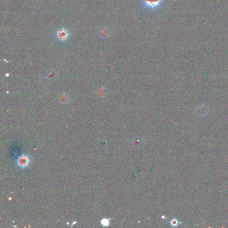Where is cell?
I'll list each match as a JSON object with an SVG mask.
<instances>
[{
	"label": "cell",
	"instance_id": "cell-1",
	"mask_svg": "<svg viewBox=\"0 0 228 228\" xmlns=\"http://www.w3.org/2000/svg\"><path fill=\"white\" fill-rule=\"evenodd\" d=\"M143 10L157 12L162 8L166 0H139Z\"/></svg>",
	"mask_w": 228,
	"mask_h": 228
},
{
	"label": "cell",
	"instance_id": "cell-2",
	"mask_svg": "<svg viewBox=\"0 0 228 228\" xmlns=\"http://www.w3.org/2000/svg\"><path fill=\"white\" fill-rule=\"evenodd\" d=\"M70 30L65 27L60 28L56 32V38L61 42H65L66 41H67L70 38Z\"/></svg>",
	"mask_w": 228,
	"mask_h": 228
},
{
	"label": "cell",
	"instance_id": "cell-7",
	"mask_svg": "<svg viewBox=\"0 0 228 228\" xmlns=\"http://www.w3.org/2000/svg\"><path fill=\"white\" fill-rule=\"evenodd\" d=\"M97 95L99 96L100 97H103L106 96L107 95V90L106 89L104 88V87H101L98 90H97Z\"/></svg>",
	"mask_w": 228,
	"mask_h": 228
},
{
	"label": "cell",
	"instance_id": "cell-8",
	"mask_svg": "<svg viewBox=\"0 0 228 228\" xmlns=\"http://www.w3.org/2000/svg\"><path fill=\"white\" fill-rule=\"evenodd\" d=\"M109 224H110V222H109V220L108 219L104 218V219H102L101 224L103 225V226H108Z\"/></svg>",
	"mask_w": 228,
	"mask_h": 228
},
{
	"label": "cell",
	"instance_id": "cell-6",
	"mask_svg": "<svg viewBox=\"0 0 228 228\" xmlns=\"http://www.w3.org/2000/svg\"><path fill=\"white\" fill-rule=\"evenodd\" d=\"M56 75H57V74H56V71L54 70H53V69H50V70H48L47 71L46 74V78L48 79H49V80H53V79H54L56 77Z\"/></svg>",
	"mask_w": 228,
	"mask_h": 228
},
{
	"label": "cell",
	"instance_id": "cell-4",
	"mask_svg": "<svg viewBox=\"0 0 228 228\" xmlns=\"http://www.w3.org/2000/svg\"><path fill=\"white\" fill-rule=\"evenodd\" d=\"M110 34H111V33H110V30L109 28L106 27L101 28L98 32L99 36L101 38H103V39L108 38L109 37Z\"/></svg>",
	"mask_w": 228,
	"mask_h": 228
},
{
	"label": "cell",
	"instance_id": "cell-3",
	"mask_svg": "<svg viewBox=\"0 0 228 228\" xmlns=\"http://www.w3.org/2000/svg\"><path fill=\"white\" fill-rule=\"evenodd\" d=\"M17 165L22 168H25L28 166L30 163V159L26 155H22L17 159Z\"/></svg>",
	"mask_w": 228,
	"mask_h": 228
},
{
	"label": "cell",
	"instance_id": "cell-5",
	"mask_svg": "<svg viewBox=\"0 0 228 228\" xmlns=\"http://www.w3.org/2000/svg\"><path fill=\"white\" fill-rule=\"evenodd\" d=\"M59 101L63 104H66L70 101V96L66 93H63L59 96Z\"/></svg>",
	"mask_w": 228,
	"mask_h": 228
},
{
	"label": "cell",
	"instance_id": "cell-9",
	"mask_svg": "<svg viewBox=\"0 0 228 228\" xmlns=\"http://www.w3.org/2000/svg\"><path fill=\"white\" fill-rule=\"evenodd\" d=\"M133 144L135 146V147H139V145L140 144V140H139V139H135L133 141Z\"/></svg>",
	"mask_w": 228,
	"mask_h": 228
}]
</instances>
